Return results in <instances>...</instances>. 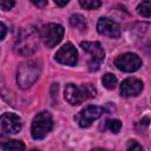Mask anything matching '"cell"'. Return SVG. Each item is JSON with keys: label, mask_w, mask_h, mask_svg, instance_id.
Segmentation results:
<instances>
[{"label": "cell", "mask_w": 151, "mask_h": 151, "mask_svg": "<svg viewBox=\"0 0 151 151\" xmlns=\"http://www.w3.org/2000/svg\"><path fill=\"white\" fill-rule=\"evenodd\" d=\"M81 87H83V91H84V93H85L86 99H87V98H93V97H96V88H94L91 84H84V85H81Z\"/></svg>", "instance_id": "obj_20"}, {"label": "cell", "mask_w": 151, "mask_h": 151, "mask_svg": "<svg viewBox=\"0 0 151 151\" xmlns=\"http://www.w3.org/2000/svg\"><path fill=\"white\" fill-rule=\"evenodd\" d=\"M127 150H143V147L136 140H130L127 144Z\"/></svg>", "instance_id": "obj_22"}, {"label": "cell", "mask_w": 151, "mask_h": 151, "mask_svg": "<svg viewBox=\"0 0 151 151\" xmlns=\"http://www.w3.org/2000/svg\"><path fill=\"white\" fill-rule=\"evenodd\" d=\"M79 4L85 9H97L101 5V0H79Z\"/></svg>", "instance_id": "obj_18"}, {"label": "cell", "mask_w": 151, "mask_h": 151, "mask_svg": "<svg viewBox=\"0 0 151 151\" xmlns=\"http://www.w3.org/2000/svg\"><path fill=\"white\" fill-rule=\"evenodd\" d=\"M143 90V83L136 78H127L120 85V94L123 97H136Z\"/></svg>", "instance_id": "obj_13"}, {"label": "cell", "mask_w": 151, "mask_h": 151, "mask_svg": "<svg viewBox=\"0 0 151 151\" xmlns=\"http://www.w3.org/2000/svg\"><path fill=\"white\" fill-rule=\"evenodd\" d=\"M1 2V9L8 11L15 5V0H0Z\"/></svg>", "instance_id": "obj_21"}, {"label": "cell", "mask_w": 151, "mask_h": 151, "mask_svg": "<svg viewBox=\"0 0 151 151\" xmlns=\"http://www.w3.org/2000/svg\"><path fill=\"white\" fill-rule=\"evenodd\" d=\"M0 124H1V131L5 134L18 133L22 127V123H21L20 117L15 113H9V112L4 113L1 116Z\"/></svg>", "instance_id": "obj_10"}, {"label": "cell", "mask_w": 151, "mask_h": 151, "mask_svg": "<svg viewBox=\"0 0 151 151\" xmlns=\"http://www.w3.org/2000/svg\"><path fill=\"white\" fill-rule=\"evenodd\" d=\"M68 1H70V0H54V2H55L58 6H60V7H63V6L67 5V4H68Z\"/></svg>", "instance_id": "obj_25"}, {"label": "cell", "mask_w": 151, "mask_h": 151, "mask_svg": "<svg viewBox=\"0 0 151 151\" xmlns=\"http://www.w3.org/2000/svg\"><path fill=\"white\" fill-rule=\"evenodd\" d=\"M106 129L113 133H118L122 129V123L118 119H110L106 122Z\"/></svg>", "instance_id": "obj_19"}, {"label": "cell", "mask_w": 151, "mask_h": 151, "mask_svg": "<svg viewBox=\"0 0 151 151\" xmlns=\"http://www.w3.org/2000/svg\"><path fill=\"white\" fill-rule=\"evenodd\" d=\"M64 27L59 24H48L45 25L41 31H40V38L42 40V42L45 44V46H47L48 48L54 47L55 45H58L64 35Z\"/></svg>", "instance_id": "obj_5"}, {"label": "cell", "mask_w": 151, "mask_h": 151, "mask_svg": "<svg viewBox=\"0 0 151 151\" xmlns=\"http://www.w3.org/2000/svg\"><path fill=\"white\" fill-rule=\"evenodd\" d=\"M81 48L91 55L88 61V68L91 71H97L105 58V52L98 41H83L80 44Z\"/></svg>", "instance_id": "obj_6"}, {"label": "cell", "mask_w": 151, "mask_h": 151, "mask_svg": "<svg viewBox=\"0 0 151 151\" xmlns=\"http://www.w3.org/2000/svg\"><path fill=\"white\" fill-rule=\"evenodd\" d=\"M53 126V119L50 112L41 111L33 118L31 133L34 139H44L47 133L52 130Z\"/></svg>", "instance_id": "obj_4"}, {"label": "cell", "mask_w": 151, "mask_h": 151, "mask_svg": "<svg viewBox=\"0 0 151 151\" xmlns=\"http://www.w3.org/2000/svg\"><path fill=\"white\" fill-rule=\"evenodd\" d=\"M70 24L73 28L80 31V32H84L86 31L87 28V22H86V19L81 15V14H73L71 18H70Z\"/></svg>", "instance_id": "obj_14"}, {"label": "cell", "mask_w": 151, "mask_h": 151, "mask_svg": "<svg viewBox=\"0 0 151 151\" xmlns=\"http://www.w3.org/2000/svg\"><path fill=\"white\" fill-rule=\"evenodd\" d=\"M104 112V109L100 106H94V105H88L85 109H83L76 117L74 119L79 124L80 127H88L93 120L98 119Z\"/></svg>", "instance_id": "obj_7"}, {"label": "cell", "mask_w": 151, "mask_h": 151, "mask_svg": "<svg viewBox=\"0 0 151 151\" xmlns=\"http://www.w3.org/2000/svg\"><path fill=\"white\" fill-rule=\"evenodd\" d=\"M137 12L142 17H146V18L151 17V1H149V0L142 1L137 6Z\"/></svg>", "instance_id": "obj_16"}, {"label": "cell", "mask_w": 151, "mask_h": 151, "mask_svg": "<svg viewBox=\"0 0 151 151\" xmlns=\"http://www.w3.org/2000/svg\"><path fill=\"white\" fill-rule=\"evenodd\" d=\"M35 6L38 7H44L46 4H47V0H31Z\"/></svg>", "instance_id": "obj_23"}, {"label": "cell", "mask_w": 151, "mask_h": 151, "mask_svg": "<svg viewBox=\"0 0 151 151\" xmlns=\"http://www.w3.org/2000/svg\"><path fill=\"white\" fill-rule=\"evenodd\" d=\"M101 81H103V85H104L106 88H109V90H113V88L117 86V83H118L116 76H113L112 73H106V74H104Z\"/></svg>", "instance_id": "obj_17"}, {"label": "cell", "mask_w": 151, "mask_h": 151, "mask_svg": "<svg viewBox=\"0 0 151 151\" xmlns=\"http://www.w3.org/2000/svg\"><path fill=\"white\" fill-rule=\"evenodd\" d=\"M0 147L4 151H12V150L17 151V150H24L25 145L20 140H8V142H5V143H1Z\"/></svg>", "instance_id": "obj_15"}, {"label": "cell", "mask_w": 151, "mask_h": 151, "mask_svg": "<svg viewBox=\"0 0 151 151\" xmlns=\"http://www.w3.org/2000/svg\"><path fill=\"white\" fill-rule=\"evenodd\" d=\"M64 96H65L66 101L70 103L71 105H80L86 99L83 87L76 86L74 84H67L65 86Z\"/></svg>", "instance_id": "obj_12"}, {"label": "cell", "mask_w": 151, "mask_h": 151, "mask_svg": "<svg viewBox=\"0 0 151 151\" xmlns=\"http://www.w3.org/2000/svg\"><path fill=\"white\" fill-rule=\"evenodd\" d=\"M55 60L63 65L74 66L78 61V52L71 42H66L55 53Z\"/></svg>", "instance_id": "obj_9"}, {"label": "cell", "mask_w": 151, "mask_h": 151, "mask_svg": "<svg viewBox=\"0 0 151 151\" xmlns=\"http://www.w3.org/2000/svg\"><path fill=\"white\" fill-rule=\"evenodd\" d=\"M132 41L143 51L151 54V24L138 22L131 28Z\"/></svg>", "instance_id": "obj_3"}, {"label": "cell", "mask_w": 151, "mask_h": 151, "mask_svg": "<svg viewBox=\"0 0 151 151\" xmlns=\"http://www.w3.org/2000/svg\"><path fill=\"white\" fill-rule=\"evenodd\" d=\"M40 33L33 26H27L20 29L14 44V52L19 55L27 57L33 54L39 47Z\"/></svg>", "instance_id": "obj_1"}, {"label": "cell", "mask_w": 151, "mask_h": 151, "mask_svg": "<svg viewBox=\"0 0 151 151\" xmlns=\"http://www.w3.org/2000/svg\"><path fill=\"white\" fill-rule=\"evenodd\" d=\"M114 66L123 72H134L142 66V59L136 53H125L114 60Z\"/></svg>", "instance_id": "obj_8"}, {"label": "cell", "mask_w": 151, "mask_h": 151, "mask_svg": "<svg viewBox=\"0 0 151 151\" xmlns=\"http://www.w3.org/2000/svg\"><path fill=\"white\" fill-rule=\"evenodd\" d=\"M40 66L38 63L33 60H28L22 63L19 68H18V74H17V81L18 85L21 88H28L31 87L37 79L40 76Z\"/></svg>", "instance_id": "obj_2"}, {"label": "cell", "mask_w": 151, "mask_h": 151, "mask_svg": "<svg viewBox=\"0 0 151 151\" xmlns=\"http://www.w3.org/2000/svg\"><path fill=\"white\" fill-rule=\"evenodd\" d=\"M0 27H1V35H0V39L2 40V39L5 38V35H6V26H5V24H4V22H1Z\"/></svg>", "instance_id": "obj_24"}, {"label": "cell", "mask_w": 151, "mask_h": 151, "mask_svg": "<svg viewBox=\"0 0 151 151\" xmlns=\"http://www.w3.org/2000/svg\"><path fill=\"white\" fill-rule=\"evenodd\" d=\"M97 31H98L99 34L109 37V38H113V39L118 38L120 35V27H119V25L116 21L110 20L107 18H100L98 20Z\"/></svg>", "instance_id": "obj_11"}]
</instances>
